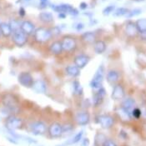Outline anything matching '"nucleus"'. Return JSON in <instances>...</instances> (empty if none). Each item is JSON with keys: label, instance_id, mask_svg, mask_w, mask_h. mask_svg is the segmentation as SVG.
<instances>
[{"label": "nucleus", "instance_id": "1", "mask_svg": "<svg viewBox=\"0 0 146 146\" xmlns=\"http://www.w3.org/2000/svg\"><path fill=\"white\" fill-rule=\"evenodd\" d=\"M2 102L3 104L10 111L13 113H17L19 112V101L16 95L13 94H5L2 97Z\"/></svg>", "mask_w": 146, "mask_h": 146}, {"label": "nucleus", "instance_id": "2", "mask_svg": "<svg viewBox=\"0 0 146 146\" xmlns=\"http://www.w3.org/2000/svg\"><path fill=\"white\" fill-rule=\"evenodd\" d=\"M34 39L38 43H46L53 36L51 31L45 28H38L35 29L34 33Z\"/></svg>", "mask_w": 146, "mask_h": 146}, {"label": "nucleus", "instance_id": "3", "mask_svg": "<svg viewBox=\"0 0 146 146\" xmlns=\"http://www.w3.org/2000/svg\"><path fill=\"white\" fill-rule=\"evenodd\" d=\"M104 69L103 66L98 68V70L96 71L95 74L94 75L93 79L90 81V87L93 90H99L102 88V84H103V80H104Z\"/></svg>", "mask_w": 146, "mask_h": 146}, {"label": "nucleus", "instance_id": "4", "mask_svg": "<svg viewBox=\"0 0 146 146\" xmlns=\"http://www.w3.org/2000/svg\"><path fill=\"white\" fill-rule=\"evenodd\" d=\"M23 125V121L22 119L14 115L9 116L5 120V127L9 130H15V129H22Z\"/></svg>", "mask_w": 146, "mask_h": 146}, {"label": "nucleus", "instance_id": "5", "mask_svg": "<svg viewBox=\"0 0 146 146\" xmlns=\"http://www.w3.org/2000/svg\"><path fill=\"white\" fill-rule=\"evenodd\" d=\"M12 40L14 44L18 47H23L28 42V35L25 34L21 29L13 32L12 34Z\"/></svg>", "mask_w": 146, "mask_h": 146}, {"label": "nucleus", "instance_id": "6", "mask_svg": "<svg viewBox=\"0 0 146 146\" xmlns=\"http://www.w3.org/2000/svg\"><path fill=\"white\" fill-rule=\"evenodd\" d=\"M19 83L25 88H32L34 79L32 74L29 72H21L18 76Z\"/></svg>", "mask_w": 146, "mask_h": 146}, {"label": "nucleus", "instance_id": "7", "mask_svg": "<svg viewBox=\"0 0 146 146\" xmlns=\"http://www.w3.org/2000/svg\"><path fill=\"white\" fill-rule=\"evenodd\" d=\"M63 50L66 52H73L74 50L76 49L77 48V41L74 38L70 37V36H66L63 38L61 41Z\"/></svg>", "mask_w": 146, "mask_h": 146}, {"label": "nucleus", "instance_id": "8", "mask_svg": "<svg viewBox=\"0 0 146 146\" xmlns=\"http://www.w3.org/2000/svg\"><path fill=\"white\" fill-rule=\"evenodd\" d=\"M96 122L100 124L104 129H109L112 127L114 120L110 115H99L96 118Z\"/></svg>", "mask_w": 146, "mask_h": 146}, {"label": "nucleus", "instance_id": "9", "mask_svg": "<svg viewBox=\"0 0 146 146\" xmlns=\"http://www.w3.org/2000/svg\"><path fill=\"white\" fill-rule=\"evenodd\" d=\"M30 130L35 135H42L44 134L47 130V127L44 123L41 121L34 122L30 125Z\"/></svg>", "mask_w": 146, "mask_h": 146}, {"label": "nucleus", "instance_id": "10", "mask_svg": "<svg viewBox=\"0 0 146 146\" xmlns=\"http://www.w3.org/2000/svg\"><path fill=\"white\" fill-rule=\"evenodd\" d=\"M63 133V126L58 123H53L48 127V134L53 138H58Z\"/></svg>", "mask_w": 146, "mask_h": 146}, {"label": "nucleus", "instance_id": "11", "mask_svg": "<svg viewBox=\"0 0 146 146\" xmlns=\"http://www.w3.org/2000/svg\"><path fill=\"white\" fill-rule=\"evenodd\" d=\"M124 89L121 84H117L113 87L111 94V98L113 100H121L124 98Z\"/></svg>", "mask_w": 146, "mask_h": 146}, {"label": "nucleus", "instance_id": "12", "mask_svg": "<svg viewBox=\"0 0 146 146\" xmlns=\"http://www.w3.org/2000/svg\"><path fill=\"white\" fill-rule=\"evenodd\" d=\"M90 58L86 54H79L76 56L74 59V65L77 66L79 69L84 68L89 63H90Z\"/></svg>", "mask_w": 146, "mask_h": 146}, {"label": "nucleus", "instance_id": "13", "mask_svg": "<svg viewBox=\"0 0 146 146\" xmlns=\"http://www.w3.org/2000/svg\"><path fill=\"white\" fill-rule=\"evenodd\" d=\"M124 31H125L126 35L129 38H134L139 34V31L137 29L135 23L132 22V21H129L125 24Z\"/></svg>", "mask_w": 146, "mask_h": 146}, {"label": "nucleus", "instance_id": "14", "mask_svg": "<svg viewBox=\"0 0 146 146\" xmlns=\"http://www.w3.org/2000/svg\"><path fill=\"white\" fill-rule=\"evenodd\" d=\"M90 119V113L87 112V111H81V112H79L76 114V117H75L76 122L78 123V124L82 125V126L89 124Z\"/></svg>", "mask_w": 146, "mask_h": 146}, {"label": "nucleus", "instance_id": "15", "mask_svg": "<svg viewBox=\"0 0 146 146\" xmlns=\"http://www.w3.org/2000/svg\"><path fill=\"white\" fill-rule=\"evenodd\" d=\"M20 29L23 32L27 35H31L34 34V31H35V26L32 22L25 20L21 22V25H20Z\"/></svg>", "mask_w": 146, "mask_h": 146}, {"label": "nucleus", "instance_id": "16", "mask_svg": "<svg viewBox=\"0 0 146 146\" xmlns=\"http://www.w3.org/2000/svg\"><path fill=\"white\" fill-rule=\"evenodd\" d=\"M106 95V91L102 87L100 89L97 90V93L94 95L93 97V104L94 106H98L101 104L102 102L104 100V97Z\"/></svg>", "mask_w": 146, "mask_h": 146}, {"label": "nucleus", "instance_id": "17", "mask_svg": "<svg viewBox=\"0 0 146 146\" xmlns=\"http://www.w3.org/2000/svg\"><path fill=\"white\" fill-rule=\"evenodd\" d=\"M54 10L55 12H58V13H64V14H70L71 12L73 11L74 7L72 5H69L67 3H63V4H59L53 7Z\"/></svg>", "mask_w": 146, "mask_h": 146}, {"label": "nucleus", "instance_id": "18", "mask_svg": "<svg viewBox=\"0 0 146 146\" xmlns=\"http://www.w3.org/2000/svg\"><path fill=\"white\" fill-rule=\"evenodd\" d=\"M33 90L38 94H44L47 91V85L44 80H36L32 86Z\"/></svg>", "mask_w": 146, "mask_h": 146}, {"label": "nucleus", "instance_id": "19", "mask_svg": "<svg viewBox=\"0 0 146 146\" xmlns=\"http://www.w3.org/2000/svg\"><path fill=\"white\" fill-rule=\"evenodd\" d=\"M0 33L3 37H10L13 34V30L9 23H0Z\"/></svg>", "mask_w": 146, "mask_h": 146}, {"label": "nucleus", "instance_id": "20", "mask_svg": "<svg viewBox=\"0 0 146 146\" xmlns=\"http://www.w3.org/2000/svg\"><path fill=\"white\" fill-rule=\"evenodd\" d=\"M65 72L68 76L76 78L80 74V69L75 65H68L65 68Z\"/></svg>", "mask_w": 146, "mask_h": 146}, {"label": "nucleus", "instance_id": "21", "mask_svg": "<svg viewBox=\"0 0 146 146\" xmlns=\"http://www.w3.org/2000/svg\"><path fill=\"white\" fill-rule=\"evenodd\" d=\"M94 50L95 54H101L106 50V44L102 40L95 41L94 45Z\"/></svg>", "mask_w": 146, "mask_h": 146}, {"label": "nucleus", "instance_id": "22", "mask_svg": "<svg viewBox=\"0 0 146 146\" xmlns=\"http://www.w3.org/2000/svg\"><path fill=\"white\" fill-rule=\"evenodd\" d=\"M106 79L109 83H115L119 79V73L116 70H110L106 74Z\"/></svg>", "mask_w": 146, "mask_h": 146}, {"label": "nucleus", "instance_id": "23", "mask_svg": "<svg viewBox=\"0 0 146 146\" xmlns=\"http://www.w3.org/2000/svg\"><path fill=\"white\" fill-rule=\"evenodd\" d=\"M49 50L52 54H60L63 52V47L62 44L59 41H55L49 47Z\"/></svg>", "mask_w": 146, "mask_h": 146}, {"label": "nucleus", "instance_id": "24", "mask_svg": "<svg viewBox=\"0 0 146 146\" xmlns=\"http://www.w3.org/2000/svg\"><path fill=\"white\" fill-rule=\"evenodd\" d=\"M81 38L84 42L88 44H93L96 41V36L93 32H86L82 34Z\"/></svg>", "mask_w": 146, "mask_h": 146}, {"label": "nucleus", "instance_id": "25", "mask_svg": "<svg viewBox=\"0 0 146 146\" xmlns=\"http://www.w3.org/2000/svg\"><path fill=\"white\" fill-rule=\"evenodd\" d=\"M39 19L44 23H51L54 21V15L49 12H42L38 15Z\"/></svg>", "mask_w": 146, "mask_h": 146}, {"label": "nucleus", "instance_id": "26", "mask_svg": "<svg viewBox=\"0 0 146 146\" xmlns=\"http://www.w3.org/2000/svg\"><path fill=\"white\" fill-rule=\"evenodd\" d=\"M135 106V101L131 99V98H128L126 100H124L123 103H122V108H124V110H128L130 112L131 110L134 109V107Z\"/></svg>", "mask_w": 146, "mask_h": 146}, {"label": "nucleus", "instance_id": "27", "mask_svg": "<svg viewBox=\"0 0 146 146\" xmlns=\"http://www.w3.org/2000/svg\"><path fill=\"white\" fill-rule=\"evenodd\" d=\"M117 113L119 114V116L124 120V121H127V120H129L131 119V113L129 111L124 110V108H119L118 110H117Z\"/></svg>", "mask_w": 146, "mask_h": 146}, {"label": "nucleus", "instance_id": "28", "mask_svg": "<svg viewBox=\"0 0 146 146\" xmlns=\"http://www.w3.org/2000/svg\"><path fill=\"white\" fill-rule=\"evenodd\" d=\"M135 24H136V27H137L139 33L146 31V19H138L135 23Z\"/></svg>", "mask_w": 146, "mask_h": 146}, {"label": "nucleus", "instance_id": "29", "mask_svg": "<svg viewBox=\"0 0 146 146\" xmlns=\"http://www.w3.org/2000/svg\"><path fill=\"white\" fill-rule=\"evenodd\" d=\"M129 9L126 8H118L113 11V16L114 17H122V16H125L128 13H129Z\"/></svg>", "mask_w": 146, "mask_h": 146}, {"label": "nucleus", "instance_id": "30", "mask_svg": "<svg viewBox=\"0 0 146 146\" xmlns=\"http://www.w3.org/2000/svg\"><path fill=\"white\" fill-rule=\"evenodd\" d=\"M105 140H106V137H105V135H103V134H101V133H99V134H97V135H95L94 144L98 146H100V145L102 146L103 143H104Z\"/></svg>", "mask_w": 146, "mask_h": 146}, {"label": "nucleus", "instance_id": "31", "mask_svg": "<svg viewBox=\"0 0 146 146\" xmlns=\"http://www.w3.org/2000/svg\"><path fill=\"white\" fill-rule=\"evenodd\" d=\"M9 23V25H10V27H11L13 32H14V31H17V30H19V29H20L21 23H19L18 20H14V19H13V20H11V21Z\"/></svg>", "mask_w": 146, "mask_h": 146}, {"label": "nucleus", "instance_id": "32", "mask_svg": "<svg viewBox=\"0 0 146 146\" xmlns=\"http://www.w3.org/2000/svg\"><path fill=\"white\" fill-rule=\"evenodd\" d=\"M83 133H84L83 131H80V132H79L78 134H76V135L73 137V139H70V141L68 142V144H69V145H73V144H76V143H78L79 140L82 139V137H83Z\"/></svg>", "mask_w": 146, "mask_h": 146}, {"label": "nucleus", "instance_id": "33", "mask_svg": "<svg viewBox=\"0 0 146 146\" xmlns=\"http://www.w3.org/2000/svg\"><path fill=\"white\" fill-rule=\"evenodd\" d=\"M141 13V9H133V10H129V13L125 15L126 18L128 19H130V18H133V17H135L139 14Z\"/></svg>", "mask_w": 146, "mask_h": 146}, {"label": "nucleus", "instance_id": "34", "mask_svg": "<svg viewBox=\"0 0 146 146\" xmlns=\"http://www.w3.org/2000/svg\"><path fill=\"white\" fill-rule=\"evenodd\" d=\"M115 10V6H113V5H110V6H107L106 8H104V9H103V14L104 15V16H108V15H110V13H112Z\"/></svg>", "mask_w": 146, "mask_h": 146}, {"label": "nucleus", "instance_id": "35", "mask_svg": "<svg viewBox=\"0 0 146 146\" xmlns=\"http://www.w3.org/2000/svg\"><path fill=\"white\" fill-rule=\"evenodd\" d=\"M74 91L76 94H83V88L81 87L80 84L78 81H75L74 83Z\"/></svg>", "mask_w": 146, "mask_h": 146}, {"label": "nucleus", "instance_id": "36", "mask_svg": "<svg viewBox=\"0 0 146 146\" xmlns=\"http://www.w3.org/2000/svg\"><path fill=\"white\" fill-rule=\"evenodd\" d=\"M132 115L135 118H136V119H139L141 116V111H140V110L138 109V108H134L133 110H132Z\"/></svg>", "mask_w": 146, "mask_h": 146}, {"label": "nucleus", "instance_id": "37", "mask_svg": "<svg viewBox=\"0 0 146 146\" xmlns=\"http://www.w3.org/2000/svg\"><path fill=\"white\" fill-rule=\"evenodd\" d=\"M102 146H117V145H116V143L114 141H113L111 139H106V140L103 143Z\"/></svg>", "mask_w": 146, "mask_h": 146}, {"label": "nucleus", "instance_id": "38", "mask_svg": "<svg viewBox=\"0 0 146 146\" xmlns=\"http://www.w3.org/2000/svg\"><path fill=\"white\" fill-rule=\"evenodd\" d=\"M84 28V25L82 23H77L76 24H74V29L78 31H80L82 30Z\"/></svg>", "mask_w": 146, "mask_h": 146}, {"label": "nucleus", "instance_id": "39", "mask_svg": "<svg viewBox=\"0 0 146 146\" xmlns=\"http://www.w3.org/2000/svg\"><path fill=\"white\" fill-rule=\"evenodd\" d=\"M50 31H51L52 34H56L57 35V34H60V29L58 27H54L52 29H50Z\"/></svg>", "mask_w": 146, "mask_h": 146}, {"label": "nucleus", "instance_id": "40", "mask_svg": "<svg viewBox=\"0 0 146 146\" xmlns=\"http://www.w3.org/2000/svg\"><path fill=\"white\" fill-rule=\"evenodd\" d=\"M90 145V140L88 138H84L81 143V146H89Z\"/></svg>", "mask_w": 146, "mask_h": 146}, {"label": "nucleus", "instance_id": "41", "mask_svg": "<svg viewBox=\"0 0 146 146\" xmlns=\"http://www.w3.org/2000/svg\"><path fill=\"white\" fill-rule=\"evenodd\" d=\"M139 37L142 40H145L146 41V31H144V32H140L139 33Z\"/></svg>", "mask_w": 146, "mask_h": 146}, {"label": "nucleus", "instance_id": "42", "mask_svg": "<svg viewBox=\"0 0 146 146\" xmlns=\"http://www.w3.org/2000/svg\"><path fill=\"white\" fill-rule=\"evenodd\" d=\"M79 7H80V9H86L88 8V4H87L86 3L83 2V3H80Z\"/></svg>", "mask_w": 146, "mask_h": 146}, {"label": "nucleus", "instance_id": "43", "mask_svg": "<svg viewBox=\"0 0 146 146\" xmlns=\"http://www.w3.org/2000/svg\"><path fill=\"white\" fill-rule=\"evenodd\" d=\"M19 15H20L21 17H23V16L25 15V9H24L23 8H20V9H19Z\"/></svg>", "mask_w": 146, "mask_h": 146}, {"label": "nucleus", "instance_id": "44", "mask_svg": "<svg viewBox=\"0 0 146 146\" xmlns=\"http://www.w3.org/2000/svg\"><path fill=\"white\" fill-rule=\"evenodd\" d=\"M58 16H59V18L64 19V18L66 17V14H64V13H58Z\"/></svg>", "mask_w": 146, "mask_h": 146}, {"label": "nucleus", "instance_id": "45", "mask_svg": "<svg viewBox=\"0 0 146 146\" xmlns=\"http://www.w3.org/2000/svg\"><path fill=\"white\" fill-rule=\"evenodd\" d=\"M133 1H135V2H138V3H140V2H144L145 0H133Z\"/></svg>", "mask_w": 146, "mask_h": 146}, {"label": "nucleus", "instance_id": "46", "mask_svg": "<svg viewBox=\"0 0 146 146\" xmlns=\"http://www.w3.org/2000/svg\"><path fill=\"white\" fill-rule=\"evenodd\" d=\"M48 0H40V3H48Z\"/></svg>", "mask_w": 146, "mask_h": 146}]
</instances>
